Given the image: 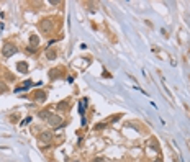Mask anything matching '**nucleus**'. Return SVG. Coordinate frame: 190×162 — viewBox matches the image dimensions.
Returning <instances> with one entry per match:
<instances>
[{
    "instance_id": "nucleus-1",
    "label": "nucleus",
    "mask_w": 190,
    "mask_h": 162,
    "mask_svg": "<svg viewBox=\"0 0 190 162\" xmlns=\"http://www.w3.org/2000/svg\"><path fill=\"white\" fill-rule=\"evenodd\" d=\"M15 52H17V46H13L12 43H7V44H3V49H2L3 58H12Z\"/></svg>"
},
{
    "instance_id": "nucleus-2",
    "label": "nucleus",
    "mask_w": 190,
    "mask_h": 162,
    "mask_svg": "<svg viewBox=\"0 0 190 162\" xmlns=\"http://www.w3.org/2000/svg\"><path fill=\"white\" fill-rule=\"evenodd\" d=\"M46 123L49 124V126H52V128H61V126H62V118L52 113L51 116H49V120H48Z\"/></svg>"
},
{
    "instance_id": "nucleus-3",
    "label": "nucleus",
    "mask_w": 190,
    "mask_h": 162,
    "mask_svg": "<svg viewBox=\"0 0 190 162\" xmlns=\"http://www.w3.org/2000/svg\"><path fill=\"white\" fill-rule=\"evenodd\" d=\"M51 139H52V134L49 133V131H44V133H41V134H39V141H41V143H44V144L51 143Z\"/></svg>"
},
{
    "instance_id": "nucleus-4",
    "label": "nucleus",
    "mask_w": 190,
    "mask_h": 162,
    "mask_svg": "<svg viewBox=\"0 0 190 162\" xmlns=\"http://www.w3.org/2000/svg\"><path fill=\"white\" fill-rule=\"evenodd\" d=\"M39 26H41V30H43V31H51V28H52V25H51V21H49V20H43V21L39 23Z\"/></svg>"
},
{
    "instance_id": "nucleus-5",
    "label": "nucleus",
    "mask_w": 190,
    "mask_h": 162,
    "mask_svg": "<svg viewBox=\"0 0 190 162\" xmlns=\"http://www.w3.org/2000/svg\"><path fill=\"white\" fill-rule=\"evenodd\" d=\"M51 115H52V111H51V110H41V111L38 113V116L41 118V120H44V121H48Z\"/></svg>"
},
{
    "instance_id": "nucleus-6",
    "label": "nucleus",
    "mask_w": 190,
    "mask_h": 162,
    "mask_svg": "<svg viewBox=\"0 0 190 162\" xmlns=\"http://www.w3.org/2000/svg\"><path fill=\"white\" fill-rule=\"evenodd\" d=\"M69 108V100H64V102H59L58 105H56V110L58 111H64Z\"/></svg>"
},
{
    "instance_id": "nucleus-7",
    "label": "nucleus",
    "mask_w": 190,
    "mask_h": 162,
    "mask_svg": "<svg viewBox=\"0 0 190 162\" xmlns=\"http://www.w3.org/2000/svg\"><path fill=\"white\" fill-rule=\"evenodd\" d=\"M17 69H18V72H21V74H26V72H28V64H26L25 61H21V62L17 64Z\"/></svg>"
},
{
    "instance_id": "nucleus-8",
    "label": "nucleus",
    "mask_w": 190,
    "mask_h": 162,
    "mask_svg": "<svg viewBox=\"0 0 190 162\" xmlns=\"http://www.w3.org/2000/svg\"><path fill=\"white\" fill-rule=\"evenodd\" d=\"M34 100H38V102H44V100H46V93L43 90L34 92Z\"/></svg>"
},
{
    "instance_id": "nucleus-9",
    "label": "nucleus",
    "mask_w": 190,
    "mask_h": 162,
    "mask_svg": "<svg viewBox=\"0 0 190 162\" xmlns=\"http://www.w3.org/2000/svg\"><path fill=\"white\" fill-rule=\"evenodd\" d=\"M30 44H31V48H36V46L39 44V38L36 34H31V36H30Z\"/></svg>"
},
{
    "instance_id": "nucleus-10",
    "label": "nucleus",
    "mask_w": 190,
    "mask_h": 162,
    "mask_svg": "<svg viewBox=\"0 0 190 162\" xmlns=\"http://www.w3.org/2000/svg\"><path fill=\"white\" fill-rule=\"evenodd\" d=\"M148 147H149V149H152L154 152H157V151H159V146H157V141H156V139H151L149 143H148Z\"/></svg>"
},
{
    "instance_id": "nucleus-11",
    "label": "nucleus",
    "mask_w": 190,
    "mask_h": 162,
    "mask_svg": "<svg viewBox=\"0 0 190 162\" xmlns=\"http://www.w3.org/2000/svg\"><path fill=\"white\" fill-rule=\"evenodd\" d=\"M31 85H33L31 80H26L25 84H23V87H17V89H15V92H21V90H25V89H28V87H31Z\"/></svg>"
},
{
    "instance_id": "nucleus-12",
    "label": "nucleus",
    "mask_w": 190,
    "mask_h": 162,
    "mask_svg": "<svg viewBox=\"0 0 190 162\" xmlns=\"http://www.w3.org/2000/svg\"><path fill=\"white\" fill-rule=\"evenodd\" d=\"M56 56H58V54H56V51H52V49H49V51L46 52V58L49 59V61H52V59H56Z\"/></svg>"
},
{
    "instance_id": "nucleus-13",
    "label": "nucleus",
    "mask_w": 190,
    "mask_h": 162,
    "mask_svg": "<svg viewBox=\"0 0 190 162\" xmlns=\"http://www.w3.org/2000/svg\"><path fill=\"white\" fill-rule=\"evenodd\" d=\"M49 77L54 79V77H59V71H56V69H52V71H49Z\"/></svg>"
},
{
    "instance_id": "nucleus-14",
    "label": "nucleus",
    "mask_w": 190,
    "mask_h": 162,
    "mask_svg": "<svg viewBox=\"0 0 190 162\" xmlns=\"http://www.w3.org/2000/svg\"><path fill=\"white\" fill-rule=\"evenodd\" d=\"M92 162H107V159H105V157H95Z\"/></svg>"
},
{
    "instance_id": "nucleus-15",
    "label": "nucleus",
    "mask_w": 190,
    "mask_h": 162,
    "mask_svg": "<svg viewBox=\"0 0 190 162\" xmlns=\"http://www.w3.org/2000/svg\"><path fill=\"white\" fill-rule=\"evenodd\" d=\"M30 121H31V118H25V120H23V123H21V124H28Z\"/></svg>"
},
{
    "instance_id": "nucleus-16",
    "label": "nucleus",
    "mask_w": 190,
    "mask_h": 162,
    "mask_svg": "<svg viewBox=\"0 0 190 162\" xmlns=\"http://www.w3.org/2000/svg\"><path fill=\"white\" fill-rule=\"evenodd\" d=\"M7 90V87H5V84H0V92H5Z\"/></svg>"
},
{
    "instance_id": "nucleus-17",
    "label": "nucleus",
    "mask_w": 190,
    "mask_h": 162,
    "mask_svg": "<svg viewBox=\"0 0 190 162\" xmlns=\"http://www.w3.org/2000/svg\"><path fill=\"white\" fill-rule=\"evenodd\" d=\"M26 52H34V48H26Z\"/></svg>"
},
{
    "instance_id": "nucleus-18",
    "label": "nucleus",
    "mask_w": 190,
    "mask_h": 162,
    "mask_svg": "<svg viewBox=\"0 0 190 162\" xmlns=\"http://www.w3.org/2000/svg\"><path fill=\"white\" fill-rule=\"evenodd\" d=\"M152 162H162V161H161V159H156V161H152Z\"/></svg>"
},
{
    "instance_id": "nucleus-19",
    "label": "nucleus",
    "mask_w": 190,
    "mask_h": 162,
    "mask_svg": "<svg viewBox=\"0 0 190 162\" xmlns=\"http://www.w3.org/2000/svg\"><path fill=\"white\" fill-rule=\"evenodd\" d=\"M74 162H79V161H74Z\"/></svg>"
}]
</instances>
